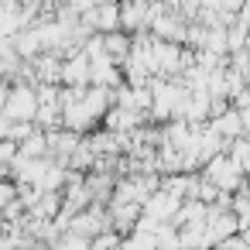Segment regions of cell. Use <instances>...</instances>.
Instances as JSON below:
<instances>
[{
  "label": "cell",
  "instance_id": "1",
  "mask_svg": "<svg viewBox=\"0 0 250 250\" xmlns=\"http://www.w3.org/2000/svg\"><path fill=\"white\" fill-rule=\"evenodd\" d=\"M202 175L219 188V192H236L243 182H247V171L233 161V154L229 151H219V154H212L206 165H202Z\"/></svg>",
  "mask_w": 250,
  "mask_h": 250
},
{
  "label": "cell",
  "instance_id": "2",
  "mask_svg": "<svg viewBox=\"0 0 250 250\" xmlns=\"http://www.w3.org/2000/svg\"><path fill=\"white\" fill-rule=\"evenodd\" d=\"M4 113L11 120H35V113H38V86L28 83V79H14L11 93H7V103H4Z\"/></svg>",
  "mask_w": 250,
  "mask_h": 250
},
{
  "label": "cell",
  "instance_id": "3",
  "mask_svg": "<svg viewBox=\"0 0 250 250\" xmlns=\"http://www.w3.org/2000/svg\"><path fill=\"white\" fill-rule=\"evenodd\" d=\"M83 24L89 28V31H117L120 28V4L117 0H103V4H96L93 11H86L83 14Z\"/></svg>",
  "mask_w": 250,
  "mask_h": 250
},
{
  "label": "cell",
  "instance_id": "4",
  "mask_svg": "<svg viewBox=\"0 0 250 250\" xmlns=\"http://www.w3.org/2000/svg\"><path fill=\"white\" fill-rule=\"evenodd\" d=\"M18 195V182L14 178H0V212H4V206Z\"/></svg>",
  "mask_w": 250,
  "mask_h": 250
}]
</instances>
